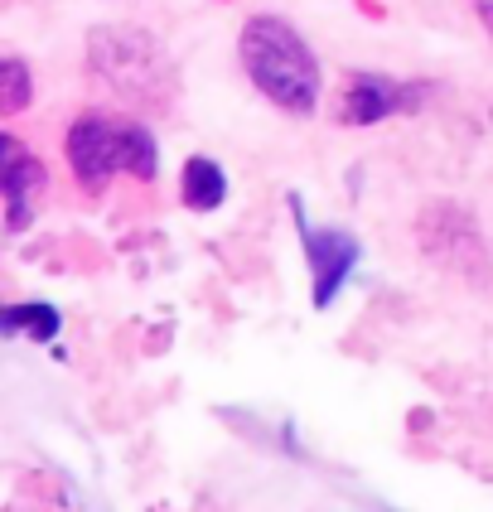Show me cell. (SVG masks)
<instances>
[{"label":"cell","instance_id":"obj_1","mask_svg":"<svg viewBox=\"0 0 493 512\" xmlns=\"http://www.w3.org/2000/svg\"><path fill=\"white\" fill-rule=\"evenodd\" d=\"M242 68L266 102H276L281 112L310 116L319 102V63L310 44L286 25L281 15H252L237 39Z\"/></svg>","mask_w":493,"mask_h":512},{"label":"cell","instance_id":"obj_2","mask_svg":"<svg viewBox=\"0 0 493 512\" xmlns=\"http://www.w3.org/2000/svg\"><path fill=\"white\" fill-rule=\"evenodd\" d=\"M92 78L126 102H165L174 92V63L155 34L131 25H102L87 39Z\"/></svg>","mask_w":493,"mask_h":512},{"label":"cell","instance_id":"obj_3","mask_svg":"<svg viewBox=\"0 0 493 512\" xmlns=\"http://www.w3.org/2000/svg\"><path fill=\"white\" fill-rule=\"evenodd\" d=\"M68 165L73 174L83 179L87 189H102L112 174H136V179H155L160 170V155H155V141H150V131L136 126V121H126V116H83V121H73V131H68Z\"/></svg>","mask_w":493,"mask_h":512},{"label":"cell","instance_id":"obj_4","mask_svg":"<svg viewBox=\"0 0 493 512\" xmlns=\"http://www.w3.org/2000/svg\"><path fill=\"white\" fill-rule=\"evenodd\" d=\"M44 179H49L44 165L10 131H0V194L10 203V228H25L29 223V208L44 194Z\"/></svg>","mask_w":493,"mask_h":512},{"label":"cell","instance_id":"obj_5","mask_svg":"<svg viewBox=\"0 0 493 512\" xmlns=\"http://www.w3.org/2000/svg\"><path fill=\"white\" fill-rule=\"evenodd\" d=\"M300 237H305V256H310V271H315V305H329L334 290L344 285V276L358 261V242L348 232H319L300 223Z\"/></svg>","mask_w":493,"mask_h":512},{"label":"cell","instance_id":"obj_6","mask_svg":"<svg viewBox=\"0 0 493 512\" xmlns=\"http://www.w3.org/2000/svg\"><path fill=\"white\" fill-rule=\"evenodd\" d=\"M406 107V92L392 78H373V73H358L344 92V107H339V121L348 126H373L382 116L402 112Z\"/></svg>","mask_w":493,"mask_h":512},{"label":"cell","instance_id":"obj_7","mask_svg":"<svg viewBox=\"0 0 493 512\" xmlns=\"http://www.w3.org/2000/svg\"><path fill=\"white\" fill-rule=\"evenodd\" d=\"M228 199V179H223V170L213 165V160H189L184 165V203L189 208H199V213H213L218 203Z\"/></svg>","mask_w":493,"mask_h":512},{"label":"cell","instance_id":"obj_8","mask_svg":"<svg viewBox=\"0 0 493 512\" xmlns=\"http://www.w3.org/2000/svg\"><path fill=\"white\" fill-rule=\"evenodd\" d=\"M34 97V78L20 58H0V116H15L29 107Z\"/></svg>","mask_w":493,"mask_h":512},{"label":"cell","instance_id":"obj_9","mask_svg":"<svg viewBox=\"0 0 493 512\" xmlns=\"http://www.w3.org/2000/svg\"><path fill=\"white\" fill-rule=\"evenodd\" d=\"M0 329H20L29 339H54L58 310L54 305H15V310H0Z\"/></svg>","mask_w":493,"mask_h":512},{"label":"cell","instance_id":"obj_10","mask_svg":"<svg viewBox=\"0 0 493 512\" xmlns=\"http://www.w3.org/2000/svg\"><path fill=\"white\" fill-rule=\"evenodd\" d=\"M479 20L489 25V34H493V0H479Z\"/></svg>","mask_w":493,"mask_h":512}]
</instances>
